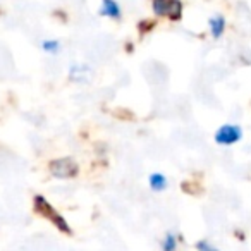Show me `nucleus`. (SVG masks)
<instances>
[{
  "label": "nucleus",
  "instance_id": "1",
  "mask_svg": "<svg viewBox=\"0 0 251 251\" xmlns=\"http://www.w3.org/2000/svg\"><path fill=\"white\" fill-rule=\"evenodd\" d=\"M35 205H36V210H38L42 215L49 217V220L60 230V232H64V234L73 232V230H71V227H69V224H67V220L64 219L60 213H57L55 208H52V205H50V203L47 201L43 196H40V195L35 196Z\"/></svg>",
  "mask_w": 251,
  "mask_h": 251
},
{
  "label": "nucleus",
  "instance_id": "2",
  "mask_svg": "<svg viewBox=\"0 0 251 251\" xmlns=\"http://www.w3.org/2000/svg\"><path fill=\"white\" fill-rule=\"evenodd\" d=\"M151 9L157 18H169L171 21L182 18L181 0H151Z\"/></svg>",
  "mask_w": 251,
  "mask_h": 251
},
{
  "label": "nucleus",
  "instance_id": "3",
  "mask_svg": "<svg viewBox=\"0 0 251 251\" xmlns=\"http://www.w3.org/2000/svg\"><path fill=\"white\" fill-rule=\"evenodd\" d=\"M213 140L220 147H232L243 140V127L237 124H222L215 131Z\"/></svg>",
  "mask_w": 251,
  "mask_h": 251
},
{
  "label": "nucleus",
  "instance_id": "4",
  "mask_svg": "<svg viewBox=\"0 0 251 251\" xmlns=\"http://www.w3.org/2000/svg\"><path fill=\"white\" fill-rule=\"evenodd\" d=\"M77 169H79L77 164L74 162V158H71V157L55 158V160L50 162V174L59 179L74 177V176L77 174Z\"/></svg>",
  "mask_w": 251,
  "mask_h": 251
},
{
  "label": "nucleus",
  "instance_id": "5",
  "mask_svg": "<svg viewBox=\"0 0 251 251\" xmlns=\"http://www.w3.org/2000/svg\"><path fill=\"white\" fill-rule=\"evenodd\" d=\"M100 16L108 19H114V21H119L122 18V9L119 5L117 0H101L100 5Z\"/></svg>",
  "mask_w": 251,
  "mask_h": 251
},
{
  "label": "nucleus",
  "instance_id": "6",
  "mask_svg": "<svg viewBox=\"0 0 251 251\" xmlns=\"http://www.w3.org/2000/svg\"><path fill=\"white\" fill-rule=\"evenodd\" d=\"M226 18L220 14L217 16H212V18L208 19V28H210V35H212V38L219 40L224 36V33H226Z\"/></svg>",
  "mask_w": 251,
  "mask_h": 251
},
{
  "label": "nucleus",
  "instance_id": "7",
  "mask_svg": "<svg viewBox=\"0 0 251 251\" xmlns=\"http://www.w3.org/2000/svg\"><path fill=\"white\" fill-rule=\"evenodd\" d=\"M148 186H150L151 191L155 193H162L167 189L169 182H167V177H165L162 172H153V174L148 177Z\"/></svg>",
  "mask_w": 251,
  "mask_h": 251
},
{
  "label": "nucleus",
  "instance_id": "8",
  "mask_svg": "<svg viewBox=\"0 0 251 251\" xmlns=\"http://www.w3.org/2000/svg\"><path fill=\"white\" fill-rule=\"evenodd\" d=\"M40 47H42V50L45 53H50V55H55V53H59L60 52V42L59 40H52V38H49V40H43L42 43H40Z\"/></svg>",
  "mask_w": 251,
  "mask_h": 251
},
{
  "label": "nucleus",
  "instance_id": "9",
  "mask_svg": "<svg viewBox=\"0 0 251 251\" xmlns=\"http://www.w3.org/2000/svg\"><path fill=\"white\" fill-rule=\"evenodd\" d=\"M176 248H177V236L172 232H169L167 236L164 237V241H162V250L164 251H174Z\"/></svg>",
  "mask_w": 251,
  "mask_h": 251
},
{
  "label": "nucleus",
  "instance_id": "10",
  "mask_svg": "<svg viewBox=\"0 0 251 251\" xmlns=\"http://www.w3.org/2000/svg\"><path fill=\"white\" fill-rule=\"evenodd\" d=\"M196 250H200V251H215L217 248L213 246L212 243H208L206 239H201V241H198V243H196Z\"/></svg>",
  "mask_w": 251,
  "mask_h": 251
}]
</instances>
